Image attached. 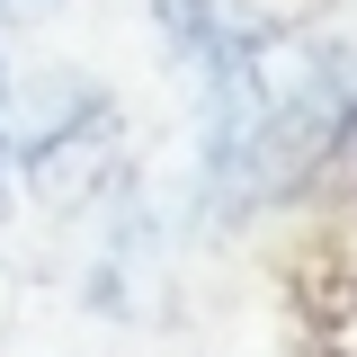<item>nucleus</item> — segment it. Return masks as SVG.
Listing matches in <instances>:
<instances>
[{"instance_id": "obj_2", "label": "nucleus", "mask_w": 357, "mask_h": 357, "mask_svg": "<svg viewBox=\"0 0 357 357\" xmlns=\"http://www.w3.org/2000/svg\"><path fill=\"white\" fill-rule=\"evenodd\" d=\"M0 9H36V0H0Z\"/></svg>"}, {"instance_id": "obj_1", "label": "nucleus", "mask_w": 357, "mask_h": 357, "mask_svg": "<svg viewBox=\"0 0 357 357\" xmlns=\"http://www.w3.org/2000/svg\"><path fill=\"white\" fill-rule=\"evenodd\" d=\"M0 206H9V81H0Z\"/></svg>"}]
</instances>
